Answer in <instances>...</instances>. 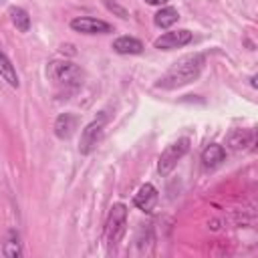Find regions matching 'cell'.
Masks as SVG:
<instances>
[{
  "instance_id": "cell-1",
  "label": "cell",
  "mask_w": 258,
  "mask_h": 258,
  "mask_svg": "<svg viewBox=\"0 0 258 258\" xmlns=\"http://www.w3.org/2000/svg\"><path fill=\"white\" fill-rule=\"evenodd\" d=\"M204 64H206V56L202 52L185 54V56H181L179 60H175L165 71V75L159 79L157 87L159 89H165V91L183 87V85H187V83H191V81H196L200 77V73L204 71Z\"/></svg>"
},
{
  "instance_id": "cell-2",
  "label": "cell",
  "mask_w": 258,
  "mask_h": 258,
  "mask_svg": "<svg viewBox=\"0 0 258 258\" xmlns=\"http://www.w3.org/2000/svg\"><path fill=\"white\" fill-rule=\"evenodd\" d=\"M46 75H48V79L52 81L56 93L62 99H69L73 93H77L81 83H83V71L77 64L69 62V60H52V62H48Z\"/></svg>"
},
{
  "instance_id": "cell-3",
  "label": "cell",
  "mask_w": 258,
  "mask_h": 258,
  "mask_svg": "<svg viewBox=\"0 0 258 258\" xmlns=\"http://www.w3.org/2000/svg\"><path fill=\"white\" fill-rule=\"evenodd\" d=\"M127 230V208L125 204H113L105 222V240L109 248H115Z\"/></svg>"
},
{
  "instance_id": "cell-4",
  "label": "cell",
  "mask_w": 258,
  "mask_h": 258,
  "mask_svg": "<svg viewBox=\"0 0 258 258\" xmlns=\"http://www.w3.org/2000/svg\"><path fill=\"white\" fill-rule=\"evenodd\" d=\"M187 149H189V139H185V137H181V139L169 143V145L161 151V155H159L157 171H159L161 175H167V173L177 165V161L187 153Z\"/></svg>"
},
{
  "instance_id": "cell-5",
  "label": "cell",
  "mask_w": 258,
  "mask_h": 258,
  "mask_svg": "<svg viewBox=\"0 0 258 258\" xmlns=\"http://www.w3.org/2000/svg\"><path fill=\"white\" fill-rule=\"evenodd\" d=\"M103 131H105V117L91 121V123L83 129V133H81L79 151H81L83 155H89V153L99 145V141L103 139Z\"/></svg>"
},
{
  "instance_id": "cell-6",
  "label": "cell",
  "mask_w": 258,
  "mask_h": 258,
  "mask_svg": "<svg viewBox=\"0 0 258 258\" xmlns=\"http://www.w3.org/2000/svg\"><path fill=\"white\" fill-rule=\"evenodd\" d=\"M194 40V34L187 30V28H179V30H169V32H163L153 44L155 48L159 50H173V48H179V46H185Z\"/></svg>"
},
{
  "instance_id": "cell-7",
  "label": "cell",
  "mask_w": 258,
  "mask_h": 258,
  "mask_svg": "<svg viewBox=\"0 0 258 258\" xmlns=\"http://www.w3.org/2000/svg\"><path fill=\"white\" fill-rule=\"evenodd\" d=\"M71 28L77 30V32H83V34H105V32H111V24L109 22L93 18V16H77V18H73L71 20Z\"/></svg>"
},
{
  "instance_id": "cell-8",
  "label": "cell",
  "mask_w": 258,
  "mask_h": 258,
  "mask_svg": "<svg viewBox=\"0 0 258 258\" xmlns=\"http://www.w3.org/2000/svg\"><path fill=\"white\" fill-rule=\"evenodd\" d=\"M254 133L250 129H232L226 137V147L230 151H244L248 145H252Z\"/></svg>"
},
{
  "instance_id": "cell-9",
  "label": "cell",
  "mask_w": 258,
  "mask_h": 258,
  "mask_svg": "<svg viewBox=\"0 0 258 258\" xmlns=\"http://www.w3.org/2000/svg\"><path fill=\"white\" fill-rule=\"evenodd\" d=\"M157 189L151 185V183H145V185H141L139 187V191L135 194V198H133V204L139 208V210H143V212H151L153 208H155V204H157Z\"/></svg>"
},
{
  "instance_id": "cell-10",
  "label": "cell",
  "mask_w": 258,
  "mask_h": 258,
  "mask_svg": "<svg viewBox=\"0 0 258 258\" xmlns=\"http://www.w3.org/2000/svg\"><path fill=\"white\" fill-rule=\"evenodd\" d=\"M77 125H79V117H77V115H73V113H62V115H58L56 121H54V135H56L58 139H69V137L75 133Z\"/></svg>"
},
{
  "instance_id": "cell-11",
  "label": "cell",
  "mask_w": 258,
  "mask_h": 258,
  "mask_svg": "<svg viewBox=\"0 0 258 258\" xmlns=\"http://www.w3.org/2000/svg\"><path fill=\"white\" fill-rule=\"evenodd\" d=\"M113 50L119 54H139L143 50V42L135 36H119L113 42Z\"/></svg>"
},
{
  "instance_id": "cell-12",
  "label": "cell",
  "mask_w": 258,
  "mask_h": 258,
  "mask_svg": "<svg viewBox=\"0 0 258 258\" xmlns=\"http://www.w3.org/2000/svg\"><path fill=\"white\" fill-rule=\"evenodd\" d=\"M224 157H226V149H224L222 145H218V143L208 145V147L204 149V153H202V161H204L206 167H216V165H220V163L224 161Z\"/></svg>"
},
{
  "instance_id": "cell-13",
  "label": "cell",
  "mask_w": 258,
  "mask_h": 258,
  "mask_svg": "<svg viewBox=\"0 0 258 258\" xmlns=\"http://www.w3.org/2000/svg\"><path fill=\"white\" fill-rule=\"evenodd\" d=\"M0 77H2L10 87H18V75H16V69H14L12 60L6 56V52L2 50V46H0Z\"/></svg>"
},
{
  "instance_id": "cell-14",
  "label": "cell",
  "mask_w": 258,
  "mask_h": 258,
  "mask_svg": "<svg viewBox=\"0 0 258 258\" xmlns=\"http://www.w3.org/2000/svg\"><path fill=\"white\" fill-rule=\"evenodd\" d=\"M8 16H10L12 24L16 26V30H20V32H28V30H30V16H28V12H26L24 8L12 6V8L8 10Z\"/></svg>"
},
{
  "instance_id": "cell-15",
  "label": "cell",
  "mask_w": 258,
  "mask_h": 258,
  "mask_svg": "<svg viewBox=\"0 0 258 258\" xmlns=\"http://www.w3.org/2000/svg\"><path fill=\"white\" fill-rule=\"evenodd\" d=\"M177 18H179V12H177L173 6H163V8L153 16V22H155V26H159V28H169L171 24L177 22Z\"/></svg>"
},
{
  "instance_id": "cell-16",
  "label": "cell",
  "mask_w": 258,
  "mask_h": 258,
  "mask_svg": "<svg viewBox=\"0 0 258 258\" xmlns=\"http://www.w3.org/2000/svg\"><path fill=\"white\" fill-rule=\"evenodd\" d=\"M2 252H4L6 258H18L22 254V248H20V242H18V234L16 232H10L8 234V240L4 242Z\"/></svg>"
},
{
  "instance_id": "cell-17",
  "label": "cell",
  "mask_w": 258,
  "mask_h": 258,
  "mask_svg": "<svg viewBox=\"0 0 258 258\" xmlns=\"http://www.w3.org/2000/svg\"><path fill=\"white\" fill-rule=\"evenodd\" d=\"M105 4H107V8H109V10H115L121 18H127V10H125V8H121L119 4H115V2H111V0H107Z\"/></svg>"
},
{
  "instance_id": "cell-18",
  "label": "cell",
  "mask_w": 258,
  "mask_h": 258,
  "mask_svg": "<svg viewBox=\"0 0 258 258\" xmlns=\"http://www.w3.org/2000/svg\"><path fill=\"white\" fill-rule=\"evenodd\" d=\"M147 4H151V6H163L167 0H145Z\"/></svg>"
}]
</instances>
